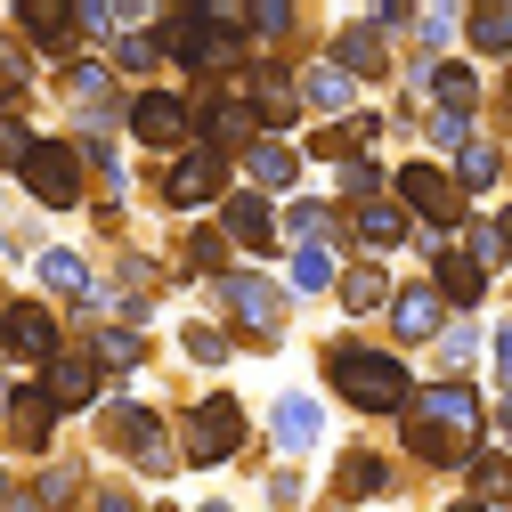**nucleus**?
Masks as SVG:
<instances>
[{
	"mask_svg": "<svg viewBox=\"0 0 512 512\" xmlns=\"http://www.w3.org/2000/svg\"><path fill=\"white\" fill-rule=\"evenodd\" d=\"M326 374H334V391L350 399V407H366V415H399L415 391H407V366L391 358V350H358V342H334L326 350Z\"/></svg>",
	"mask_w": 512,
	"mask_h": 512,
	"instance_id": "1",
	"label": "nucleus"
},
{
	"mask_svg": "<svg viewBox=\"0 0 512 512\" xmlns=\"http://www.w3.org/2000/svg\"><path fill=\"white\" fill-rule=\"evenodd\" d=\"M171 57L187 74H220V66H236V25H220V17H179L171 9Z\"/></svg>",
	"mask_w": 512,
	"mask_h": 512,
	"instance_id": "2",
	"label": "nucleus"
},
{
	"mask_svg": "<svg viewBox=\"0 0 512 512\" xmlns=\"http://www.w3.org/2000/svg\"><path fill=\"white\" fill-rule=\"evenodd\" d=\"M415 423L439 431V439H464V447H472V431H480V391H472V382H439V391L415 399Z\"/></svg>",
	"mask_w": 512,
	"mask_h": 512,
	"instance_id": "3",
	"label": "nucleus"
},
{
	"mask_svg": "<svg viewBox=\"0 0 512 512\" xmlns=\"http://www.w3.org/2000/svg\"><path fill=\"white\" fill-rule=\"evenodd\" d=\"M220 187H228V163H220L212 147H187L179 171H163V204H171V212H196V204L220 196Z\"/></svg>",
	"mask_w": 512,
	"mask_h": 512,
	"instance_id": "4",
	"label": "nucleus"
},
{
	"mask_svg": "<svg viewBox=\"0 0 512 512\" xmlns=\"http://www.w3.org/2000/svg\"><path fill=\"white\" fill-rule=\"evenodd\" d=\"M41 399H49L57 415L90 407V399H98V350H57V358L41 366Z\"/></svg>",
	"mask_w": 512,
	"mask_h": 512,
	"instance_id": "5",
	"label": "nucleus"
},
{
	"mask_svg": "<svg viewBox=\"0 0 512 512\" xmlns=\"http://www.w3.org/2000/svg\"><path fill=\"white\" fill-rule=\"evenodd\" d=\"M74 163H82L74 147H57V139H41V147H33V163H25V187H33L41 204H57V212H66V204L82 196V171H74Z\"/></svg>",
	"mask_w": 512,
	"mask_h": 512,
	"instance_id": "6",
	"label": "nucleus"
},
{
	"mask_svg": "<svg viewBox=\"0 0 512 512\" xmlns=\"http://www.w3.org/2000/svg\"><path fill=\"white\" fill-rule=\"evenodd\" d=\"M220 301H228V317H236L244 334H277V326H285V293H277L269 277H228Z\"/></svg>",
	"mask_w": 512,
	"mask_h": 512,
	"instance_id": "7",
	"label": "nucleus"
},
{
	"mask_svg": "<svg viewBox=\"0 0 512 512\" xmlns=\"http://www.w3.org/2000/svg\"><path fill=\"white\" fill-rule=\"evenodd\" d=\"M236 439H244V407L236 399H204L196 407V431H187V464H220Z\"/></svg>",
	"mask_w": 512,
	"mask_h": 512,
	"instance_id": "8",
	"label": "nucleus"
},
{
	"mask_svg": "<svg viewBox=\"0 0 512 512\" xmlns=\"http://www.w3.org/2000/svg\"><path fill=\"white\" fill-rule=\"evenodd\" d=\"M399 196H407V212L431 220V236H447V212H456V179H447L439 163H407V171H399Z\"/></svg>",
	"mask_w": 512,
	"mask_h": 512,
	"instance_id": "9",
	"label": "nucleus"
},
{
	"mask_svg": "<svg viewBox=\"0 0 512 512\" xmlns=\"http://www.w3.org/2000/svg\"><path fill=\"white\" fill-rule=\"evenodd\" d=\"M187 114H196L187 98H171V90H147V98H131V131H139L147 147H171V139L187 131Z\"/></svg>",
	"mask_w": 512,
	"mask_h": 512,
	"instance_id": "10",
	"label": "nucleus"
},
{
	"mask_svg": "<svg viewBox=\"0 0 512 512\" xmlns=\"http://www.w3.org/2000/svg\"><path fill=\"white\" fill-rule=\"evenodd\" d=\"M17 25H25V41L33 49H66V33H74V0H17Z\"/></svg>",
	"mask_w": 512,
	"mask_h": 512,
	"instance_id": "11",
	"label": "nucleus"
},
{
	"mask_svg": "<svg viewBox=\"0 0 512 512\" xmlns=\"http://www.w3.org/2000/svg\"><path fill=\"white\" fill-rule=\"evenodd\" d=\"M220 228H228L236 244H252V252H269V244H277V220H269L261 196H228V204H220Z\"/></svg>",
	"mask_w": 512,
	"mask_h": 512,
	"instance_id": "12",
	"label": "nucleus"
},
{
	"mask_svg": "<svg viewBox=\"0 0 512 512\" xmlns=\"http://www.w3.org/2000/svg\"><path fill=\"white\" fill-rule=\"evenodd\" d=\"M9 350L49 366V358H57V317H49V309H9Z\"/></svg>",
	"mask_w": 512,
	"mask_h": 512,
	"instance_id": "13",
	"label": "nucleus"
},
{
	"mask_svg": "<svg viewBox=\"0 0 512 512\" xmlns=\"http://www.w3.org/2000/svg\"><path fill=\"white\" fill-rule=\"evenodd\" d=\"M472 49L480 57H512V0H472Z\"/></svg>",
	"mask_w": 512,
	"mask_h": 512,
	"instance_id": "14",
	"label": "nucleus"
},
{
	"mask_svg": "<svg viewBox=\"0 0 512 512\" xmlns=\"http://www.w3.org/2000/svg\"><path fill=\"white\" fill-rule=\"evenodd\" d=\"M317 423H326V415H317V399H301V391H293V399H277V423H269V431H277L285 456H301V447L317 439Z\"/></svg>",
	"mask_w": 512,
	"mask_h": 512,
	"instance_id": "15",
	"label": "nucleus"
},
{
	"mask_svg": "<svg viewBox=\"0 0 512 512\" xmlns=\"http://www.w3.org/2000/svg\"><path fill=\"white\" fill-rule=\"evenodd\" d=\"M196 131H204V139H212V155H220L228 139H244V131H252V106H236V98H204V106H196Z\"/></svg>",
	"mask_w": 512,
	"mask_h": 512,
	"instance_id": "16",
	"label": "nucleus"
},
{
	"mask_svg": "<svg viewBox=\"0 0 512 512\" xmlns=\"http://www.w3.org/2000/svg\"><path fill=\"white\" fill-rule=\"evenodd\" d=\"M350 98H358V90H350L342 66H309V74H301V106H317V114H350Z\"/></svg>",
	"mask_w": 512,
	"mask_h": 512,
	"instance_id": "17",
	"label": "nucleus"
},
{
	"mask_svg": "<svg viewBox=\"0 0 512 512\" xmlns=\"http://www.w3.org/2000/svg\"><path fill=\"white\" fill-rule=\"evenodd\" d=\"M49 415H57V407H49L41 391H17V399H9V439H17V447H41V439H49Z\"/></svg>",
	"mask_w": 512,
	"mask_h": 512,
	"instance_id": "18",
	"label": "nucleus"
},
{
	"mask_svg": "<svg viewBox=\"0 0 512 512\" xmlns=\"http://www.w3.org/2000/svg\"><path fill=\"white\" fill-rule=\"evenodd\" d=\"M382 488H391V464H382L374 447H350L342 456V496H382Z\"/></svg>",
	"mask_w": 512,
	"mask_h": 512,
	"instance_id": "19",
	"label": "nucleus"
},
{
	"mask_svg": "<svg viewBox=\"0 0 512 512\" xmlns=\"http://www.w3.org/2000/svg\"><path fill=\"white\" fill-rule=\"evenodd\" d=\"M244 171H252V187H293L301 155H293V147H277V139H261V147L244 155Z\"/></svg>",
	"mask_w": 512,
	"mask_h": 512,
	"instance_id": "20",
	"label": "nucleus"
},
{
	"mask_svg": "<svg viewBox=\"0 0 512 512\" xmlns=\"http://www.w3.org/2000/svg\"><path fill=\"white\" fill-rule=\"evenodd\" d=\"M391 317H399V334H407V342H423V334L439 326V293H431V285H407V293L391 301Z\"/></svg>",
	"mask_w": 512,
	"mask_h": 512,
	"instance_id": "21",
	"label": "nucleus"
},
{
	"mask_svg": "<svg viewBox=\"0 0 512 512\" xmlns=\"http://www.w3.org/2000/svg\"><path fill=\"white\" fill-rule=\"evenodd\" d=\"M382 301H399V285L382 277V269H350V277H342V309L366 317V309H382Z\"/></svg>",
	"mask_w": 512,
	"mask_h": 512,
	"instance_id": "22",
	"label": "nucleus"
},
{
	"mask_svg": "<svg viewBox=\"0 0 512 512\" xmlns=\"http://www.w3.org/2000/svg\"><path fill=\"white\" fill-rule=\"evenodd\" d=\"M334 66H342V74H382V41H374L366 25H350V33L334 41Z\"/></svg>",
	"mask_w": 512,
	"mask_h": 512,
	"instance_id": "23",
	"label": "nucleus"
},
{
	"mask_svg": "<svg viewBox=\"0 0 512 512\" xmlns=\"http://www.w3.org/2000/svg\"><path fill=\"white\" fill-rule=\"evenodd\" d=\"M431 90L447 98V114H472L480 106V74L472 66H431Z\"/></svg>",
	"mask_w": 512,
	"mask_h": 512,
	"instance_id": "24",
	"label": "nucleus"
},
{
	"mask_svg": "<svg viewBox=\"0 0 512 512\" xmlns=\"http://www.w3.org/2000/svg\"><path fill=\"white\" fill-rule=\"evenodd\" d=\"M350 236H358V244H374V252H382V244H399V236H407V212H391V204H366V212H358V228H350Z\"/></svg>",
	"mask_w": 512,
	"mask_h": 512,
	"instance_id": "25",
	"label": "nucleus"
},
{
	"mask_svg": "<svg viewBox=\"0 0 512 512\" xmlns=\"http://www.w3.org/2000/svg\"><path fill=\"white\" fill-rule=\"evenodd\" d=\"M41 285H57V293H74V301H90V269L74 261V252H41Z\"/></svg>",
	"mask_w": 512,
	"mask_h": 512,
	"instance_id": "26",
	"label": "nucleus"
},
{
	"mask_svg": "<svg viewBox=\"0 0 512 512\" xmlns=\"http://www.w3.org/2000/svg\"><path fill=\"white\" fill-rule=\"evenodd\" d=\"M317 285H334L326 244H293V293H317Z\"/></svg>",
	"mask_w": 512,
	"mask_h": 512,
	"instance_id": "27",
	"label": "nucleus"
},
{
	"mask_svg": "<svg viewBox=\"0 0 512 512\" xmlns=\"http://www.w3.org/2000/svg\"><path fill=\"white\" fill-rule=\"evenodd\" d=\"M285 228H293V244H326V236H334V212H326V204H309V196H301V204L285 212Z\"/></svg>",
	"mask_w": 512,
	"mask_h": 512,
	"instance_id": "28",
	"label": "nucleus"
},
{
	"mask_svg": "<svg viewBox=\"0 0 512 512\" xmlns=\"http://www.w3.org/2000/svg\"><path fill=\"white\" fill-rule=\"evenodd\" d=\"M66 98H82L90 114H98V98L114 106V82H106V66H66Z\"/></svg>",
	"mask_w": 512,
	"mask_h": 512,
	"instance_id": "29",
	"label": "nucleus"
},
{
	"mask_svg": "<svg viewBox=\"0 0 512 512\" xmlns=\"http://www.w3.org/2000/svg\"><path fill=\"white\" fill-rule=\"evenodd\" d=\"M472 488H480V504H504L512 496V464L504 456H472Z\"/></svg>",
	"mask_w": 512,
	"mask_h": 512,
	"instance_id": "30",
	"label": "nucleus"
},
{
	"mask_svg": "<svg viewBox=\"0 0 512 512\" xmlns=\"http://www.w3.org/2000/svg\"><path fill=\"white\" fill-rule=\"evenodd\" d=\"M496 171H504V155H496V147H472V155L456 163V187H464V196H480V187H488Z\"/></svg>",
	"mask_w": 512,
	"mask_h": 512,
	"instance_id": "31",
	"label": "nucleus"
},
{
	"mask_svg": "<svg viewBox=\"0 0 512 512\" xmlns=\"http://www.w3.org/2000/svg\"><path fill=\"white\" fill-rule=\"evenodd\" d=\"M244 17L261 25V41H285L293 33V0H244Z\"/></svg>",
	"mask_w": 512,
	"mask_h": 512,
	"instance_id": "32",
	"label": "nucleus"
},
{
	"mask_svg": "<svg viewBox=\"0 0 512 512\" xmlns=\"http://www.w3.org/2000/svg\"><path fill=\"white\" fill-rule=\"evenodd\" d=\"M163 49H171V41H155V33H122V41H114V57H122L131 74H147V66H155Z\"/></svg>",
	"mask_w": 512,
	"mask_h": 512,
	"instance_id": "33",
	"label": "nucleus"
},
{
	"mask_svg": "<svg viewBox=\"0 0 512 512\" xmlns=\"http://www.w3.org/2000/svg\"><path fill=\"white\" fill-rule=\"evenodd\" d=\"M342 187H350V196H374V187H382V163H374V155H350V163H342Z\"/></svg>",
	"mask_w": 512,
	"mask_h": 512,
	"instance_id": "34",
	"label": "nucleus"
},
{
	"mask_svg": "<svg viewBox=\"0 0 512 512\" xmlns=\"http://www.w3.org/2000/svg\"><path fill=\"white\" fill-rule=\"evenodd\" d=\"M33 147H41V139H25V131H17V122H9V114H0V163H17V171H25V163H33Z\"/></svg>",
	"mask_w": 512,
	"mask_h": 512,
	"instance_id": "35",
	"label": "nucleus"
},
{
	"mask_svg": "<svg viewBox=\"0 0 512 512\" xmlns=\"http://www.w3.org/2000/svg\"><path fill=\"white\" fill-rule=\"evenodd\" d=\"M415 33H423V49H447V33H456V9H431Z\"/></svg>",
	"mask_w": 512,
	"mask_h": 512,
	"instance_id": "36",
	"label": "nucleus"
},
{
	"mask_svg": "<svg viewBox=\"0 0 512 512\" xmlns=\"http://www.w3.org/2000/svg\"><path fill=\"white\" fill-rule=\"evenodd\" d=\"M187 350H196V366H220V358H228V342H220L212 326H196V334H187Z\"/></svg>",
	"mask_w": 512,
	"mask_h": 512,
	"instance_id": "37",
	"label": "nucleus"
},
{
	"mask_svg": "<svg viewBox=\"0 0 512 512\" xmlns=\"http://www.w3.org/2000/svg\"><path fill=\"white\" fill-rule=\"evenodd\" d=\"M439 350H447V366H472V350H480V342H472V326H447V342H439Z\"/></svg>",
	"mask_w": 512,
	"mask_h": 512,
	"instance_id": "38",
	"label": "nucleus"
},
{
	"mask_svg": "<svg viewBox=\"0 0 512 512\" xmlns=\"http://www.w3.org/2000/svg\"><path fill=\"white\" fill-rule=\"evenodd\" d=\"M98 358H106V366H139V342H131V334H106Z\"/></svg>",
	"mask_w": 512,
	"mask_h": 512,
	"instance_id": "39",
	"label": "nucleus"
},
{
	"mask_svg": "<svg viewBox=\"0 0 512 512\" xmlns=\"http://www.w3.org/2000/svg\"><path fill=\"white\" fill-rule=\"evenodd\" d=\"M464 131H472V114H431V139H439V147H456Z\"/></svg>",
	"mask_w": 512,
	"mask_h": 512,
	"instance_id": "40",
	"label": "nucleus"
},
{
	"mask_svg": "<svg viewBox=\"0 0 512 512\" xmlns=\"http://www.w3.org/2000/svg\"><path fill=\"white\" fill-rule=\"evenodd\" d=\"M496 374H504V382H512V326H504V334H496Z\"/></svg>",
	"mask_w": 512,
	"mask_h": 512,
	"instance_id": "41",
	"label": "nucleus"
},
{
	"mask_svg": "<svg viewBox=\"0 0 512 512\" xmlns=\"http://www.w3.org/2000/svg\"><path fill=\"white\" fill-rule=\"evenodd\" d=\"M98 512H139V504H131V496H114V488H106V496H98Z\"/></svg>",
	"mask_w": 512,
	"mask_h": 512,
	"instance_id": "42",
	"label": "nucleus"
},
{
	"mask_svg": "<svg viewBox=\"0 0 512 512\" xmlns=\"http://www.w3.org/2000/svg\"><path fill=\"white\" fill-rule=\"evenodd\" d=\"M131 9H139V0H106V17H131Z\"/></svg>",
	"mask_w": 512,
	"mask_h": 512,
	"instance_id": "43",
	"label": "nucleus"
},
{
	"mask_svg": "<svg viewBox=\"0 0 512 512\" xmlns=\"http://www.w3.org/2000/svg\"><path fill=\"white\" fill-rule=\"evenodd\" d=\"M504 439H512V399H504Z\"/></svg>",
	"mask_w": 512,
	"mask_h": 512,
	"instance_id": "44",
	"label": "nucleus"
},
{
	"mask_svg": "<svg viewBox=\"0 0 512 512\" xmlns=\"http://www.w3.org/2000/svg\"><path fill=\"white\" fill-rule=\"evenodd\" d=\"M212 512H236V504H212Z\"/></svg>",
	"mask_w": 512,
	"mask_h": 512,
	"instance_id": "45",
	"label": "nucleus"
},
{
	"mask_svg": "<svg viewBox=\"0 0 512 512\" xmlns=\"http://www.w3.org/2000/svg\"><path fill=\"white\" fill-rule=\"evenodd\" d=\"M0 399H9V382H0Z\"/></svg>",
	"mask_w": 512,
	"mask_h": 512,
	"instance_id": "46",
	"label": "nucleus"
},
{
	"mask_svg": "<svg viewBox=\"0 0 512 512\" xmlns=\"http://www.w3.org/2000/svg\"><path fill=\"white\" fill-rule=\"evenodd\" d=\"M0 496H9V480H0Z\"/></svg>",
	"mask_w": 512,
	"mask_h": 512,
	"instance_id": "47",
	"label": "nucleus"
}]
</instances>
